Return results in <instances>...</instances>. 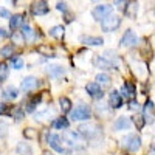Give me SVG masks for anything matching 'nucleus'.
Here are the masks:
<instances>
[{
    "mask_svg": "<svg viewBox=\"0 0 155 155\" xmlns=\"http://www.w3.org/2000/svg\"><path fill=\"white\" fill-rule=\"evenodd\" d=\"M79 134L88 140H95L98 137H101V127L95 123H87V124H81L79 126Z\"/></svg>",
    "mask_w": 155,
    "mask_h": 155,
    "instance_id": "f257e3e1",
    "label": "nucleus"
},
{
    "mask_svg": "<svg viewBox=\"0 0 155 155\" xmlns=\"http://www.w3.org/2000/svg\"><path fill=\"white\" fill-rule=\"evenodd\" d=\"M70 118L73 121H85V120H90L92 118V109L85 104H81L78 106L76 109H73L70 112Z\"/></svg>",
    "mask_w": 155,
    "mask_h": 155,
    "instance_id": "f03ea898",
    "label": "nucleus"
},
{
    "mask_svg": "<svg viewBox=\"0 0 155 155\" xmlns=\"http://www.w3.org/2000/svg\"><path fill=\"white\" fill-rule=\"evenodd\" d=\"M120 25H121V19H120V16H116V14H109V16H106L104 19L101 20V28H102V31H106V33L115 31Z\"/></svg>",
    "mask_w": 155,
    "mask_h": 155,
    "instance_id": "7ed1b4c3",
    "label": "nucleus"
},
{
    "mask_svg": "<svg viewBox=\"0 0 155 155\" xmlns=\"http://www.w3.org/2000/svg\"><path fill=\"white\" fill-rule=\"evenodd\" d=\"M123 146H124L127 150H130V152H137V150H140V147H141V138H140L137 134H130V135L124 137Z\"/></svg>",
    "mask_w": 155,
    "mask_h": 155,
    "instance_id": "20e7f679",
    "label": "nucleus"
},
{
    "mask_svg": "<svg viewBox=\"0 0 155 155\" xmlns=\"http://www.w3.org/2000/svg\"><path fill=\"white\" fill-rule=\"evenodd\" d=\"M48 11H50V8L45 0H36L31 5V12L34 16H45V14H48Z\"/></svg>",
    "mask_w": 155,
    "mask_h": 155,
    "instance_id": "39448f33",
    "label": "nucleus"
},
{
    "mask_svg": "<svg viewBox=\"0 0 155 155\" xmlns=\"http://www.w3.org/2000/svg\"><path fill=\"white\" fill-rule=\"evenodd\" d=\"M124 16L129 19H135L138 14V2L137 0H127L124 5Z\"/></svg>",
    "mask_w": 155,
    "mask_h": 155,
    "instance_id": "423d86ee",
    "label": "nucleus"
},
{
    "mask_svg": "<svg viewBox=\"0 0 155 155\" xmlns=\"http://www.w3.org/2000/svg\"><path fill=\"white\" fill-rule=\"evenodd\" d=\"M112 6L110 5H99V6H96L93 11H92V16L95 17V20H102L106 16H109V14H112Z\"/></svg>",
    "mask_w": 155,
    "mask_h": 155,
    "instance_id": "0eeeda50",
    "label": "nucleus"
},
{
    "mask_svg": "<svg viewBox=\"0 0 155 155\" xmlns=\"http://www.w3.org/2000/svg\"><path fill=\"white\" fill-rule=\"evenodd\" d=\"M137 42H138V37H137V34L132 30H127L124 33V36L121 37V45L126 47V48H130V47L137 45Z\"/></svg>",
    "mask_w": 155,
    "mask_h": 155,
    "instance_id": "6e6552de",
    "label": "nucleus"
},
{
    "mask_svg": "<svg viewBox=\"0 0 155 155\" xmlns=\"http://www.w3.org/2000/svg\"><path fill=\"white\" fill-rule=\"evenodd\" d=\"M135 93H137V87L130 82V81H126L124 84H123V87H121V96H124L126 99H134V96H135Z\"/></svg>",
    "mask_w": 155,
    "mask_h": 155,
    "instance_id": "1a4fd4ad",
    "label": "nucleus"
},
{
    "mask_svg": "<svg viewBox=\"0 0 155 155\" xmlns=\"http://www.w3.org/2000/svg\"><path fill=\"white\" fill-rule=\"evenodd\" d=\"M85 90H87V93L92 96V98H95V99H101V98H102V88H101V85H99L98 82H90V84H87Z\"/></svg>",
    "mask_w": 155,
    "mask_h": 155,
    "instance_id": "9d476101",
    "label": "nucleus"
},
{
    "mask_svg": "<svg viewBox=\"0 0 155 155\" xmlns=\"http://www.w3.org/2000/svg\"><path fill=\"white\" fill-rule=\"evenodd\" d=\"M37 85H39V79H37V78L28 76V78H25V79L22 81L20 88L23 90V92H31V90H34Z\"/></svg>",
    "mask_w": 155,
    "mask_h": 155,
    "instance_id": "9b49d317",
    "label": "nucleus"
},
{
    "mask_svg": "<svg viewBox=\"0 0 155 155\" xmlns=\"http://www.w3.org/2000/svg\"><path fill=\"white\" fill-rule=\"evenodd\" d=\"M143 112H144V121L146 123H153V116H155V106H153V102L149 99L146 104H144V109H143Z\"/></svg>",
    "mask_w": 155,
    "mask_h": 155,
    "instance_id": "f8f14e48",
    "label": "nucleus"
},
{
    "mask_svg": "<svg viewBox=\"0 0 155 155\" xmlns=\"http://www.w3.org/2000/svg\"><path fill=\"white\" fill-rule=\"evenodd\" d=\"M109 104H110L112 109H120L123 106V96L120 95V92L113 90V92L109 95Z\"/></svg>",
    "mask_w": 155,
    "mask_h": 155,
    "instance_id": "ddd939ff",
    "label": "nucleus"
},
{
    "mask_svg": "<svg viewBox=\"0 0 155 155\" xmlns=\"http://www.w3.org/2000/svg\"><path fill=\"white\" fill-rule=\"evenodd\" d=\"M48 144L53 147L54 150H58V152H65V147H64L62 144H59L61 143V137L59 135H56V134H51V135H48Z\"/></svg>",
    "mask_w": 155,
    "mask_h": 155,
    "instance_id": "4468645a",
    "label": "nucleus"
},
{
    "mask_svg": "<svg viewBox=\"0 0 155 155\" xmlns=\"http://www.w3.org/2000/svg\"><path fill=\"white\" fill-rule=\"evenodd\" d=\"M130 126H132V121H130V118H127V116H120L113 124L115 130H127Z\"/></svg>",
    "mask_w": 155,
    "mask_h": 155,
    "instance_id": "2eb2a0df",
    "label": "nucleus"
},
{
    "mask_svg": "<svg viewBox=\"0 0 155 155\" xmlns=\"http://www.w3.org/2000/svg\"><path fill=\"white\" fill-rule=\"evenodd\" d=\"M81 42L85 44V45H92V47H101L102 44H104L102 37H98V36H82Z\"/></svg>",
    "mask_w": 155,
    "mask_h": 155,
    "instance_id": "dca6fc26",
    "label": "nucleus"
},
{
    "mask_svg": "<svg viewBox=\"0 0 155 155\" xmlns=\"http://www.w3.org/2000/svg\"><path fill=\"white\" fill-rule=\"evenodd\" d=\"M54 116V110L51 109V107H48L47 110H44V112H37L36 115H34V120L36 121H39V123H44V121H48V120H51Z\"/></svg>",
    "mask_w": 155,
    "mask_h": 155,
    "instance_id": "f3484780",
    "label": "nucleus"
},
{
    "mask_svg": "<svg viewBox=\"0 0 155 155\" xmlns=\"http://www.w3.org/2000/svg\"><path fill=\"white\" fill-rule=\"evenodd\" d=\"M22 36L25 42H34L36 39V31L30 27V25H23L22 27Z\"/></svg>",
    "mask_w": 155,
    "mask_h": 155,
    "instance_id": "a211bd4d",
    "label": "nucleus"
},
{
    "mask_svg": "<svg viewBox=\"0 0 155 155\" xmlns=\"http://www.w3.org/2000/svg\"><path fill=\"white\" fill-rule=\"evenodd\" d=\"M47 73L51 76V78H62L64 74H65V70H64L61 65H50L48 68H47Z\"/></svg>",
    "mask_w": 155,
    "mask_h": 155,
    "instance_id": "6ab92c4d",
    "label": "nucleus"
},
{
    "mask_svg": "<svg viewBox=\"0 0 155 155\" xmlns=\"http://www.w3.org/2000/svg\"><path fill=\"white\" fill-rule=\"evenodd\" d=\"M20 27H23V16L22 14H14L9 19V28L11 30H17Z\"/></svg>",
    "mask_w": 155,
    "mask_h": 155,
    "instance_id": "aec40b11",
    "label": "nucleus"
},
{
    "mask_svg": "<svg viewBox=\"0 0 155 155\" xmlns=\"http://www.w3.org/2000/svg\"><path fill=\"white\" fill-rule=\"evenodd\" d=\"M93 64L96 67H99V68H106V70H109L110 67H113L112 64L106 59V58H102V56H95L93 58Z\"/></svg>",
    "mask_w": 155,
    "mask_h": 155,
    "instance_id": "412c9836",
    "label": "nucleus"
},
{
    "mask_svg": "<svg viewBox=\"0 0 155 155\" xmlns=\"http://www.w3.org/2000/svg\"><path fill=\"white\" fill-rule=\"evenodd\" d=\"M37 53L42 54V56H48V58H54L56 56L53 47H50V45H39L37 47Z\"/></svg>",
    "mask_w": 155,
    "mask_h": 155,
    "instance_id": "4be33fe9",
    "label": "nucleus"
},
{
    "mask_svg": "<svg viewBox=\"0 0 155 155\" xmlns=\"http://www.w3.org/2000/svg\"><path fill=\"white\" fill-rule=\"evenodd\" d=\"M16 152L19 155H33V149L28 143H19L16 147Z\"/></svg>",
    "mask_w": 155,
    "mask_h": 155,
    "instance_id": "5701e85b",
    "label": "nucleus"
},
{
    "mask_svg": "<svg viewBox=\"0 0 155 155\" xmlns=\"http://www.w3.org/2000/svg\"><path fill=\"white\" fill-rule=\"evenodd\" d=\"M59 104H61V110H62V113H68V112H71V101H70L68 98L61 96V98H59Z\"/></svg>",
    "mask_w": 155,
    "mask_h": 155,
    "instance_id": "b1692460",
    "label": "nucleus"
},
{
    "mask_svg": "<svg viewBox=\"0 0 155 155\" xmlns=\"http://www.w3.org/2000/svg\"><path fill=\"white\" fill-rule=\"evenodd\" d=\"M64 34H65V30H64L62 25H56V27H53L50 30V36L54 37V39H62Z\"/></svg>",
    "mask_w": 155,
    "mask_h": 155,
    "instance_id": "393cba45",
    "label": "nucleus"
},
{
    "mask_svg": "<svg viewBox=\"0 0 155 155\" xmlns=\"http://www.w3.org/2000/svg\"><path fill=\"white\" fill-rule=\"evenodd\" d=\"M14 50H16L14 45L8 44V45H5V47L0 48V56H2V58H11L12 54H14Z\"/></svg>",
    "mask_w": 155,
    "mask_h": 155,
    "instance_id": "a878e982",
    "label": "nucleus"
},
{
    "mask_svg": "<svg viewBox=\"0 0 155 155\" xmlns=\"http://www.w3.org/2000/svg\"><path fill=\"white\" fill-rule=\"evenodd\" d=\"M9 76V68H8V64L2 62L0 64V82H5Z\"/></svg>",
    "mask_w": 155,
    "mask_h": 155,
    "instance_id": "bb28decb",
    "label": "nucleus"
},
{
    "mask_svg": "<svg viewBox=\"0 0 155 155\" xmlns=\"http://www.w3.org/2000/svg\"><path fill=\"white\" fill-rule=\"evenodd\" d=\"M70 126V121L67 120V118H56L54 120V123H53V127H56V129H67Z\"/></svg>",
    "mask_w": 155,
    "mask_h": 155,
    "instance_id": "cd10ccee",
    "label": "nucleus"
},
{
    "mask_svg": "<svg viewBox=\"0 0 155 155\" xmlns=\"http://www.w3.org/2000/svg\"><path fill=\"white\" fill-rule=\"evenodd\" d=\"M41 99H42V96L41 95H36V96H33L28 102H27V110H30V112H33L34 110V107L41 102Z\"/></svg>",
    "mask_w": 155,
    "mask_h": 155,
    "instance_id": "c85d7f7f",
    "label": "nucleus"
},
{
    "mask_svg": "<svg viewBox=\"0 0 155 155\" xmlns=\"http://www.w3.org/2000/svg\"><path fill=\"white\" fill-rule=\"evenodd\" d=\"M3 96H5L6 99H16V98L19 96V92H17L16 87H8V88L5 90Z\"/></svg>",
    "mask_w": 155,
    "mask_h": 155,
    "instance_id": "c756f323",
    "label": "nucleus"
},
{
    "mask_svg": "<svg viewBox=\"0 0 155 155\" xmlns=\"http://www.w3.org/2000/svg\"><path fill=\"white\" fill-rule=\"evenodd\" d=\"M96 81H98V84L99 85H109L110 84V76L109 74H106V73H99L98 76H96Z\"/></svg>",
    "mask_w": 155,
    "mask_h": 155,
    "instance_id": "7c9ffc66",
    "label": "nucleus"
},
{
    "mask_svg": "<svg viewBox=\"0 0 155 155\" xmlns=\"http://www.w3.org/2000/svg\"><path fill=\"white\" fill-rule=\"evenodd\" d=\"M23 137L27 140H34V138H37V130H34L33 127H28L23 130Z\"/></svg>",
    "mask_w": 155,
    "mask_h": 155,
    "instance_id": "2f4dec72",
    "label": "nucleus"
},
{
    "mask_svg": "<svg viewBox=\"0 0 155 155\" xmlns=\"http://www.w3.org/2000/svg\"><path fill=\"white\" fill-rule=\"evenodd\" d=\"M134 123H135V126H137L138 130H141V129L144 127V124H146V121H144V116H141V115L134 116Z\"/></svg>",
    "mask_w": 155,
    "mask_h": 155,
    "instance_id": "473e14b6",
    "label": "nucleus"
},
{
    "mask_svg": "<svg viewBox=\"0 0 155 155\" xmlns=\"http://www.w3.org/2000/svg\"><path fill=\"white\" fill-rule=\"evenodd\" d=\"M11 65H12V68H16V70H20L22 67H23V61L20 59V58H12L11 59Z\"/></svg>",
    "mask_w": 155,
    "mask_h": 155,
    "instance_id": "72a5a7b5",
    "label": "nucleus"
},
{
    "mask_svg": "<svg viewBox=\"0 0 155 155\" xmlns=\"http://www.w3.org/2000/svg\"><path fill=\"white\" fill-rule=\"evenodd\" d=\"M12 41H14L16 44H25L22 33H20V34H17V33H12Z\"/></svg>",
    "mask_w": 155,
    "mask_h": 155,
    "instance_id": "f704fd0d",
    "label": "nucleus"
},
{
    "mask_svg": "<svg viewBox=\"0 0 155 155\" xmlns=\"http://www.w3.org/2000/svg\"><path fill=\"white\" fill-rule=\"evenodd\" d=\"M0 17H3V19H9L11 14H9V11L5 9V8H0Z\"/></svg>",
    "mask_w": 155,
    "mask_h": 155,
    "instance_id": "c9c22d12",
    "label": "nucleus"
},
{
    "mask_svg": "<svg viewBox=\"0 0 155 155\" xmlns=\"http://www.w3.org/2000/svg\"><path fill=\"white\" fill-rule=\"evenodd\" d=\"M56 8H58L59 11H62V12H67V3H65V2H58Z\"/></svg>",
    "mask_w": 155,
    "mask_h": 155,
    "instance_id": "e433bc0d",
    "label": "nucleus"
},
{
    "mask_svg": "<svg viewBox=\"0 0 155 155\" xmlns=\"http://www.w3.org/2000/svg\"><path fill=\"white\" fill-rule=\"evenodd\" d=\"M127 0H115V6H118V8H124Z\"/></svg>",
    "mask_w": 155,
    "mask_h": 155,
    "instance_id": "4c0bfd02",
    "label": "nucleus"
},
{
    "mask_svg": "<svg viewBox=\"0 0 155 155\" xmlns=\"http://www.w3.org/2000/svg\"><path fill=\"white\" fill-rule=\"evenodd\" d=\"M6 124H0V137H5L6 135Z\"/></svg>",
    "mask_w": 155,
    "mask_h": 155,
    "instance_id": "58836bf2",
    "label": "nucleus"
},
{
    "mask_svg": "<svg viewBox=\"0 0 155 155\" xmlns=\"http://www.w3.org/2000/svg\"><path fill=\"white\" fill-rule=\"evenodd\" d=\"M130 109L132 110H138V101H135V99H130Z\"/></svg>",
    "mask_w": 155,
    "mask_h": 155,
    "instance_id": "ea45409f",
    "label": "nucleus"
},
{
    "mask_svg": "<svg viewBox=\"0 0 155 155\" xmlns=\"http://www.w3.org/2000/svg\"><path fill=\"white\" fill-rule=\"evenodd\" d=\"M5 112H6V106L0 102V113H5Z\"/></svg>",
    "mask_w": 155,
    "mask_h": 155,
    "instance_id": "a19ab883",
    "label": "nucleus"
},
{
    "mask_svg": "<svg viewBox=\"0 0 155 155\" xmlns=\"http://www.w3.org/2000/svg\"><path fill=\"white\" fill-rule=\"evenodd\" d=\"M149 153H150V155H155V143L150 146V150H149Z\"/></svg>",
    "mask_w": 155,
    "mask_h": 155,
    "instance_id": "79ce46f5",
    "label": "nucleus"
},
{
    "mask_svg": "<svg viewBox=\"0 0 155 155\" xmlns=\"http://www.w3.org/2000/svg\"><path fill=\"white\" fill-rule=\"evenodd\" d=\"M42 155H54V153H53V152H48V150H45Z\"/></svg>",
    "mask_w": 155,
    "mask_h": 155,
    "instance_id": "37998d69",
    "label": "nucleus"
},
{
    "mask_svg": "<svg viewBox=\"0 0 155 155\" xmlns=\"http://www.w3.org/2000/svg\"><path fill=\"white\" fill-rule=\"evenodd\" d=\"M93 2H96V3H98V2H101V0H93Z\"/></svg>",
    "mask_w": 155,
    "mask_h": 155,
    "instance_id": "c03bdc74",
    "label": "nucleus"
}]
</instances>
